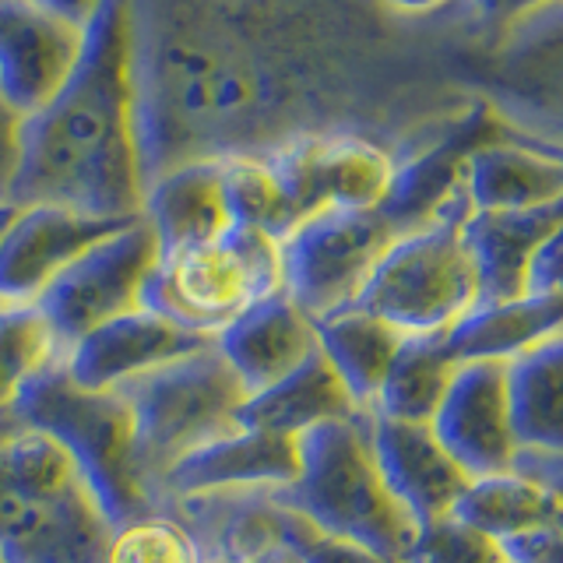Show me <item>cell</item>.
Listing matches in <instances>:
<instances>
[{
	"instance_id": "ffe728a7",
	"label": "cell",
	"mask_w": 563,
	"mask_h": 563,
	"mask_svg": "<svg viewBox=\"0 0 563 563\" xmlns=\"http://www.w3.org/2000/svg\"><path fill=\"white\" fill-rule=\"evenodd\" d=\"M462 198L468 211H528L560 205L563 166L556 152L521 141H483L462 163Z\"/></svg>"
},
{
	"instance_id": "ac0fdd59",
	"label": "cell",
	"mask_w": 563,
	"mask_h": 563,
	"mask_svg": "<svg viewBox=\"0 0 563 563\" xmlns=\"http://www.w3.org/2000/svg\"><path fill=\"white\" fill-rule=\"evenodd\" d=\"M216 349L240 377L246 395H254L313 356L317 328L303 307H296L286 292L275 289L257 299L251 310H243L236 321H229L216 334Z\"/></svg>"
},
{
	"instance_id": "5b68a950",
	"label": "cell",
	"mask_w": 563,
	"mask_h": 563,
	"mask_svg": "<svg viewBox=\"0 0 563 563\" xmlns=\"http://www.w3.org/2000/svg\"><path fill=\"white\" fill-rule=\"evenodd\" d=\"M465 216L468 205L457 187L430 222L387 246L349 307L380 317L405 339L440 334L462 321L479 303V278L462 236Z\"/></svg>"
},
{
	"instance_id": "8d00e7d4",
	"label": "cell",
	"mask_w": 563,
	"mask_h": 563,
	"mask_svg": "<svg viewBox=\"0 0 563 563\" xmlns=\"http://www.w3.org/2000/svg\"><path fill=\"white\" fill-rule=\"evenodd\" d=\"M18 427V419H14V412L8 409V412H0V437H4L8 430H14Z\"/></svg>"
},
{
	"instance_id": "ba28073f",
	"label": "cell",
	"mask_w": 563,
	"mask_h": 563,
	"mask_svg": "<svg viewBox=\"0 0 563 563\" xmlns=\"http://www.w3.org/2000/svg\"><path fill=\"white\" fill-rule=\"evenodd\" d=\"M409 225L380 208H334L299 222L278 243L282 292L313 321L352 303L384 251Z\"/></svg>"
},
{
	"instance_id": "277c9868",
	"label": "cell",
	"mask_w": 563,
	"mask_h": 563,
	"mask_svg": "<svg viewBox=\"0 0 563 563\" xmlns=\"http://www.w3.org/2000/svg\"><path fill=\"white\" fill-rule=\"evenodd\" d=\"M11 412L22 427L49 433L70 454L113 528L155 510L137 462L134 419L117 391H85L67 377L64 363H57L18 395Z\"/></svg>"
},
{
	"instance_id": "484cf974",
	"label": "cell",
	"mask_w": 563,
	"mask_h": 563,
	"mask_svg": "<svg viewBox=\"0 0 563 563\" xmlns=\"http://www.w3.org/2000/svg\"><path fill=\"white\" fill-rule=\"evenodd\" d=\"M451 518L504 542L542 525H560V493L528 483L515 472L479 475L468 479L462 497L454 500Z\"/></svg>"
},
{
	"instance_id": "e575fe53",
	"label": "cell",
	"mask_w": 563,
	"mask_h": 563,
	"mask_svg": "<svg viewBox=\"0 0 563 563\" xmlns=\"http://www.w3.org/2000/svg\"><path fill=\"white\" fill-rule=\"evenodd\" d=\"M380 4L391 14H401V18H422V14L444 11L451 0H380Z\"/></svg>"
},
{
	"instance_id": "5bb4252c",
	"label": "cell",
	"mask_w": 563,
	"mask_h": 563,
	"mask_svg": "<svg viewBox=\"0 0 563 563\" xmlns=\"http://www.w3.org/2000/svg\"><path fill=\"white\" fill-rule=\"evenodd\" d=\"M85 49V29L40 0H0V92L22 117L60 92Z\"/></svg>"
},
{
	"instance_id": "3957f363",
	"label": "cell",
	"mask_w": 563,
	"mask_h": 563,
	"mask_svg": "<svg viewBox=\"0 0 563 563\" xmlns=\"http://www.w3.org/2000/svg\"><path fill=\"white\" fill-rule=\"evenodd\" d=\"M299 472L272 497L317 532L360 545L384 560L409 553L416 521L384 486L366 437V412L352 422H324L296 437Z\"/></svg>"
},
{
	"instance_id": "6da1fadb",
	"label": "cell",
	"mask_w": 563,
	"mask_h": 563,
	"mask_svg": "<svg viewBox=\"0 0 563 563\" xmlns=\"http://www.w3.org/2000/svg\"><path fill=\"white\" fill-rule=\"evenodd\" d=\"M145 187L184 163L366 134L391 88L380 0H128Z\"/></svg>"
},
{
	"instance_id": "4fadbf2b",
	"label": "cell",
	"mask_w": 563,
	"mask_h": 563,
	"mask_svg": "<svg viewBox=\"0 0 563 563\" xmlns=\"http://www.w3.org/2000/svg\"><path fill=\"white\" fill-rule=\"evenodd\" d=\"M113 525L88 489L35 500L0 472V556L8 563H102Z\"/></svg>"
},
{
	"instance_id": "d4e9b609",
	"label": "cell",
	"mask_w": 563,
	"mask_h": 563,
	"mask_svg": "<svg viewBox=\"0 0 563 563\" xmlns=\"http://www.w3.org/2000/svg\"><path fill=\"white\" fill-rule=\"evenodd\" d=\"M313 328H317V349H321V356L342 377V384L356 398L360 409H369L380 391L387 366L398 356L405 334L395 331L391 324H384L380 317L352 307L317 317Z\"/></svg>"
},
{
	"instance_id": "4dcf8cb0",
	"label": "cell",
	"mask_w": 563,
	"mask_h": 563,
	"mask_svg": "<svg viewBox=\"0 0 563 563\" xmlns=\"http://www.w3.org/2000/svg\"><path fill=\"white\" fill-rule=\"evenodd\" d=\"M507 563H563V536L560 525H542L532 532L510 536L500 542Z\"/></svg>"
},
{
	"instance_id": "8fae6325",
	"label": "cell",
	"mask_w": 563,
	"mask_h": 563,
	"mask_svg": "<svg viewBox=\"0 0 563 563\" xmlns=\"http://www.w3.org/2000/svg\"><path fill=\"white\" fill-rule=\"evenodd\" d=\"M123 222L131 219H99L60 205L11 208L0 225V307L35 303L70 261Z\"/></svg>"
},
{
	"instance_id": "8992f818",
	"label": "cell",
	"mask_w": 563,
	"mask_h": 563,
	"mask_svg": "<svg viewBox=\"0 0 563 563\" xmlns=\"http://www.w3.org/2000/svg\"><path fill=\"white\" fill-rule=\"evenodd\" d=\"M113 391L131 409L137 462L148 479L152 504L158 479L180 457L240 430L236 416L246 401V387L216 345L137 374Z\"/></svg>"
},
{
	"instance_id": "f1b7e54d",
	"label": "cell",
	"mask_w": 563,
	"mask_h": 563,
	"mask_svg": "<svg viewBox=\"0 0 563 563\" xmlns=\"http://www.w3.org/2000/svg\"><path fill=\"white\" fill-rule=\"evenodd\" d=\"M102 563H201L198 542L166 510L117 525Z\"/></svg>"
},
{
	"instance_id": "9a60e30c",
	"label": "cell",
	"mask_w": 563,
	"mask_h": 563,
	"mask_svg": "<svg viewBox=\"0 0 563 563\" xmlns=\"http://www.w3.org/2000/svg\"><path fill=\"white\" fill-rule=\"evenodd\" d=\"M299 472L296 437L264 430H233L180 457L155 486V510L169 500L201 493H275Z\"/></svg>"
},
{
	"instance_id": "44dd1931",
	"label": "cell",
	"mask_w": 563,
	"mask_h": 563,
	"mask_svg": "<svg viewBox=\"0 0 563 563\" xmlns=\"http://www.w3.org/2000/svg\"><path fill=\"white\" fill-rule=\"evenodd\" d=\"M141 216L155 229L163 254L219 240L225 229H233L222 187V163L201 158V163H184L155 176L141 198Z\"/></svg>"
},
{
	"instance_id": "cb8c5ba5",
	"label": "cell",
	"mask_w": 563,
	"mask_h": 563,
	"mask_svg": "<svg viewBox=\"0 0 563 563\" xmlns=\"http://www.w3.org/2000/svg\"><path fill=\"white\" fill-rule=\"evenodd\" d=\"M507 412L518 448H563V339L507 360Z\"/></svg>"
},
{
	"instance_id": "2e32d148",
	"label": "cell",
	"mask_w": 563,
	"mask_h": 563,
	"mask_svg": "<svg viewBox=\"0 0 563 563\" xmlns=\"http://www.w3.org/2000/svg\"><path fill=\"white\" fill-rule=\"evenodd\" d=\"M208 345H216L211 334L187 331L152 310H131L81 334L67 349L64 369L85 391H113L123 380L148 374L155 366L190 356V352H201Z\"/></svg>"
},
{
	"instance_id": "603a6c76",
	"label": "cell",
	"mask_w": 563,
	"mask_h": 563,
	"mask_svg": "<svg viewBox=\"0 0 563 563\" xmlns=\"http://www.w3.org/2000/svg\"><path fill=\"white\" fill-rule=\"evenodd\" d=\"M563 324V296H521L507 303H475L462 321L437 334L440 352L457 363L515 360L545 339H556Z\"/></svg>"
},
{
	"instance_id": "9c48e42d",
	"label": "cell",
	"mask_w": 563,
	"mask_h": 563,
	"mask_svg": "<svg viewBox=\"0 0 563 563\" xmlns=\"http://www.w3.org/2000/svg\"><path fill=\"white\" fill-rule=\"evenodd\" d=\"M158 257L163 251H158L155 229L145 216H137L123 222L117 233L92 243L49 282L32 307L40 310L64 356L81 334L120 313L141 310V296Z\"/></svg>"
},
{
	"instance_id": "7402d4cb",
	"label": "cell",
	"mask_w": 563,
	"mask_h": 563,
	"mask_svg": "<svg viewBox=\"0 0 563 563\" xmlns=\"http://www.w3.org/2000/svg\"><path fill=\"white\" fill-rule=\"evenodd\" d=\"M363 412L366 409H360L342 377L334 374L331 363L321 356V349H317L292 374L246 395L236 422L243 430L299 437L313 427H324V422H352Z\"/></svg>"
},
{
	"instance_id": "836d02e7",
	"label": "cell",
	"mask_w": 563,
	"mask_h": 563,
	"mask_svg": "<svg viewBox=\"0 0 563 563\" xmlns=\"http://www.w3.org/2000/svg\"><path fill=\"white\" fill-rule=\"evenodd\" d=\"M43 8H49L53 14H60L64 22L78 25V29H88L92 25V18L99 14L102 0H40Z\"/></svg>"
},
{
	"instance_id": "d6986e66",
	"label": "cell",
	"mask_w": 563,
	"mask_h": 563,
	"mask_svg": "<svg viewBox=\"0 0 563 563\" xmlns=\"http://www.w3.org/2000/svg\"><path fill=\"white\" fill-rule=\"evenodd\" d=\"M560 233V205L528 211H468L462 236L479 278V303L528 296V272L545 240Z\"/></svg>"
},
{
	"instance_id": "7c38bea8",
	"label": "cell",
	"mask_w": 563,
	"mask_h": 563,
	"mask_svg": "<svg viewBox=\"0 0 563 563\" xmlns=\"http://www.w3.org/2000/svg\"><path fill=\"white\" fill-rule=\"evenodd\" d=\"M430 430L468 479L507 472L518 451L507 412V363H457Z\"/></svg>"
},
{
	"instance_id": "e0dca14e",
	"label": "cell",
	"mask_w": 563,
	"mask_h": 563,
	"mask_svg": "<svg viewBox=\"0 0 563 563\" xmlns=\"http://www.w3.org/2000/svg\"><path fill=\"white\" fill-rule=\"evenodd\" d=\"M366 437L384 486L391 489V497L416 521V528L451 515L454 500L468 486V475L457 468L427 422H401L366 412Z\"/></svg>"
},
{
	"instance_id": "83f0119b",
	"label": "cell",
	"mask_w": 563,
	"mask_h": 563,
	"mask_svg": "<svg viewBox=\"0 0 563 563\" xmlns=\"http://www.w3.org/2000/svg\"><path fill=\"white\" fill-rule=\"evenodd\" d=\"M64 363V349L32 303L0 307V412H8L25 387Z\"/></svg>"
},
{
	"instance_id": "d590c367",
	"label": "cell",
	"mask_w": 563,
	"mask_h": 563,
	"mask_svg": "<svg viewBox=\"0 0 563 563\" xmlns=\"http://www.w3.org/2000/svg\"><path fill=\"white\" fill-rule=\"evenodd\" d=\"M486 14H497V18H510V14H521V11H532L539 8L542 0H475ZM545 4H556V0H545Z\"/></svg>"
},
{
	"instance_id": "30bf717a",
	"label": "cell",
	"mask_w": 563,
	"mask_h": 563,
	"mask_svg": "<svg viewBox=\"0 0 563 563\" xmlns=\"http://www.w3.org/2000/svg\"><path fill=\"white\" fill-rule=\"evenodd\" d=\"M296 225L334 208H380L395 190L401 158L369 134H307L264 155Z\"/></svg>"
},
{
	"instance_id": "d6a6232c",
	"label": "cell",
	"mask_w": 563,
	"mask_h": 563,
	"mask_svg": "<svg viewBox=\"0 0 563 563\" xmlns=\"http://www.w3.org/2000/svg\"><path fill=\"white\" fill-rule=\"evenodd\" d=\"M507 472L521 475V479L556 489L560 493V451H539V448H518L515 462H510Z\"/></svg>"
},
{
	"instance_id": "52a82bcc",
	"label": "cell",
	"mask_w": 563,
	"mask_h": 563,
	"mask_svg": "<svg viewBox=\"0 0 563 563\" xmlns=\"http://www.w3.org/2000/svg\"><path fill=\"white\" fill-rule=\"evenodd\" d=\"M282 289L278 243L257 229L233 225L219 240L163 254L141 296V310L198 334H216Z\"/></svg>"
},
{
	"instance_id": "7a4b0ae2",
	"label": "cell",
	"mask_w": 563,
	"mask_h": 563,
	"mask_svg": "<svg viewBox=\"0 0 563 563\" xmlns=\"http://www.w3.org/2000/svg\"><path fill=\"white\" fill-rule=\"evenodd\" d=\"M128 0H102L64 88L25 117L11 208L60 205L99 219L141 216Z\"/></svg>"
},
{
	"instance_id": "1f68e13d",
	"label": "cell",
	"mask_w": 563,
	"mask_h": 563,
	"mask_svg": "<svg viewBox=\"0 0 563 563\" xmlns=\"http://www.w3.org/2000/svg\"><path fill=\"white\" fill-rule=\"evenodd\" d=\"M22 128L25 117L0 92V205H8L11 184L18 173V158H22Z\"/></svg>"
},
{
	"instance_id": "74e56055",
	"label": "cell",
	"mask_w": 563,
	"mask_h": 563,
	"mask_svg": "<svg viewBox=\"0 0 563 563\" xmlns=\"http://www.w3.org/2000/svg\"><path fill=\"white\" fill-rule=\"evenodd\" d=\"M8 216H11V205H0V225L8 222Z\"/></svg>"
},
{
	"instance_id": "4316f807",
	"label": "cell",
	"mask_w": 563,
	"mask_h": 563,
	"mask_svg": "<svg viewBox=\"0 0 563 563\" xmlns=\"http://www.w3.org/2000/svg\"><path fill=\"white\" fill-rule=\"evenodd\" d=\"M451 374L454 363L440 352L437 334L405 339L398 356L387 366L374 405L366 412H377L384 419H401V422H427L430 427L437 405L451 384Z\"/></svg>"
},
{
	"instance_id": "f546056e",
	"label": "cell",
	"mask_w": 563,
	"mask_h": 563,
	"mask_svg": "<svg viewBox=\"0 0 563 563\" xmlns=\"http://www.w3.org/2000/svg\"><path fill=\"white\" fill-rule=\"evenodd\" d=\"M401 563H507V556L497 539L448 515L416 528V539Z\"/></svg>"
},
{
	"instance_id": "f35d334b",
	"label": "cell",
	"mask_w": 563,
	"mask_h": 563,
	"mask_svg": "<svg viewBox=\"0 0 563 563\" xmlns=\"http://www.w3.org/2000/svg\"><path fill=\"white\" fill-rule=\"evenodd\" d=\"M0 563H8V560H4V556H0Z\"/></svg>"
}]
</instances>
